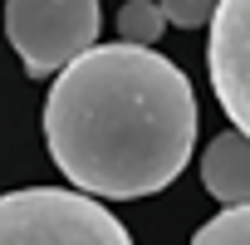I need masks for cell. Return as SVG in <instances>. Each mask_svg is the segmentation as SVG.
Returning <instances> with one entry per match:
<instances>
[{
  "mask_svg": "<svg viewBox=\"0 0 250 245\" xmlns=\"http://www.w3.org/2000/svg\"><path fill=\"white\" fill-rule=\"evenodd\" d=\"M54 167L88 196L138 201L172 186L196 147L191 79L157 49L98 44L44 98Z\"/></svg>",
  "mask_w": 250,
  "mask_h": 245,
  "instance_id": "obj_1",
  "label": "cell"
},
{
  "mask_svg": "<svg viewBox=\"0 0 250 245\" xmlns=\"http://www.w3.org/2000/svg\"><path fill=\"white\" fill-rule=\"evenodd\" d=\"M0 245H133V235L83 191L25 186L0 196Z\"/></svg>",
  "mask_w": 250,
  "mask_h": 245,
  "instance_id": "obj_2",
  "label": "cell"
},
{
  "mask_svg": "<svg viewBox=\"0 0 250 245\" xmlns=\"http://www.w3.org/2000/svg\"><path fill=\"white\" fill-rule=\"evenodd\" d=\"M103 10L93 0H10L5 5V35L25 64L30 79L64 74L74 59L98 49V20Z\"/></svg>",
  "mask_w": 250,
  "mask_h": 245,
  "instance_id": "obj_3",
  "label": "cell"
},
{
  "mask_svg": "<svg viewBox=\"0 0 250 245\" xmlns=\"http://www.w3.org/2000/svg\"><path fill=\"white\" fill-rule=\"evenodd\" d=\"M206 69H211L216 103L235 122V133L250 138V0H226V5H216Z\"/></svg>",
  "mask_w": 250,
  "mask_h": 245,
  "instance_id": "obj_4",
  "label": "cell"
},
{
  "mask_svg": "<svg viewBox=\"0 0 250 245\" xmlns=\"http://www.w3.org/2000/svg\"><path fill=\"white\" fill-rule=\"evenodd\" d=\"M201 182L221 201V211L250 206V138L240 133L211 138V147L201 152Z\"/></svg>",
  "mask_w": 250,
  "mask_h": 245,
  "instance_id": "obj_5",
  "label": "cell"
},
{
  "mask_svg": "<svg viewBox=\"0 0 250 245\" xmlns=\"http://www.w3.org/2000/svg\"><path fill=\"white\" fill-rule=\"evenodd\" d=\"M167 20H162V5L157 0H128V5L118 10V44H133V49H152L162 40Z\"/></svg>",
  "mask_w": 250,
  "mask_h": 245,
  "instance_id": "obj_6",
  "label": "cell"
},
{
  "mask_svg": "<svg viewBox=\"0 0 250 245\" xmlns=\"http://www.w3.org/2000/svg\"><path fill=\"white\" fill-rule=\"evenodd\" d=\"M191 245H250V206H235V211L211 216L191 235Z\"/></svg>",
  "mask_w": 250,
  "mask_h": 245,
  "instance_id": "obj_7",
  "label": "cell"
},
{
  "mask_svg": "<svg viewBox=\"0 0 250 245\" xmlns=\"http://www.w3.org/2000/svg\"><path fill=\"white\" fill-rule=\"evenodd\" d=\"M211 15H216V5H206V0H187V5H162V20H167V25H182V30H191V25H211Z\"/></svg>",
  "mask_w": 250,
  "mask_h": 245,
  "instance_id": "obj_8",
  "label": "cell"
}]
</instances>
